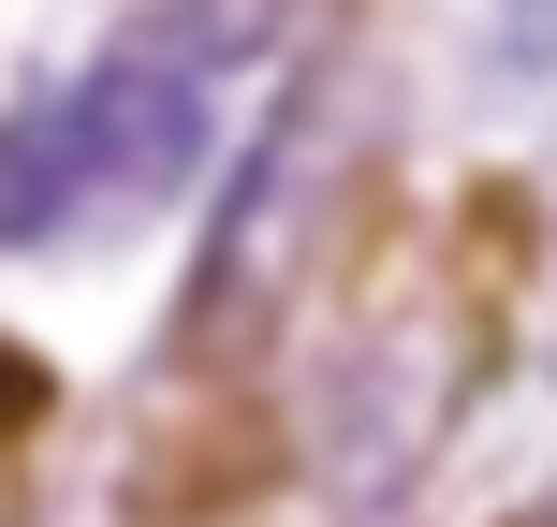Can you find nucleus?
<instances>
[{
  "instance_id": "1",
  "label": "nucleus",
  "mask_w": 557,
  "mask_h": 527,
  "mask_svg": "<svg viewBox=\"0 0 557 527\" xmlns=\"http://www.w3.org/2000/svg\"><path fill=\"white\" fill-rule=\"evenodd\" d=\"M191 162H206V74L133 29V45L88 59L74 88H45V103L0 117V250H45L88 205H147Z\"/></svg>"
},
{
  "instance_id": "2",
  "label": "nucleus",
  "mask_w": 557,
  "mask_h": 527,
  "mask_svg": "<svg viewBox=\"0 0 557 527\" xmlns=\"http://www.w3.org/2000/svg\"><path fill=\"white\" fill-rule=\"evenodd\" d=\"M499 59L513 74H557V0H499Z\"/></svg>"
}]
</instances>
